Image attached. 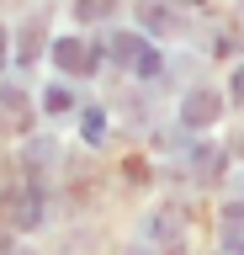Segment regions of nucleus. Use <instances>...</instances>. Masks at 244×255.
Listing matches in <instances>:
<instances>
[{
  "label": "nucleus",
  "instance_id": "f257e3e1",
  "mask_svg": "<svg viewBox=\"0 0 244 255\" xmlns=\"http://www.w3.org/2000/svg\"><path fill=\"white\" fill-rule=\"evenodd\" d=\"M59 64H64V69H90V64H96V48H85V43H59Z\"/></svg>",
  "mask_w": 244,
  "mask_h": 255
},
{
  "label": "nucleus",
  "instance_id": "f03ea898",
  "mask_svg": "<svg viewBox=\"0 0 244 255\" xmlns=\"http://www.w3.org/2000/svg\"><path fill=\"white\" fill-rule=\"evenodd\" d=\"M212 112H218V96H191L186 101V123H207Z\"/></svg>",
  "mask_w": 244,
  "mask_h": 255
},
{
  "label": "nucleus",
  "instance_id": "7ed1b4c3",
  "mask_svg": "<svg viewBox=\"0 0 244 255\" xmlns=\"http://www.w3.org/2000/svg\"><path fill=\"white\" fill-rule=\"evenodd\" d=\"M80 16H106V0H80Z\"/></svg>",
  "mask_w": 244,
  "mask_h": 255
},
{
  "label": "nucleus",
  "instance_id": "20e7f679",
  "mask_svg": "<svg viewBox=\"0 0 244 255\" xmlns=\"http://www.w3.org/2000/svg\"><path fill=\"white\" fill-rule=\"evenodd\" d=\"M239 96H244V75H239Z\"/></svg>",
  "mask_w": 244,
  "mask_h": 255
},
{
  "label": "nucleus",
  "instance_id": "39448f33",
  "mask_svg": "<svg viewBox=\"0 0 244 255\" xmlns=\"http://www.w3.org/2000/svg\"><path fill=\"white\" fill-rule=\"evenodd\" d=\"M0 53H5V37H0Z\"/></svg>",
  "mask_w": 244,
  "mask_h": 255
}]
</instances>
